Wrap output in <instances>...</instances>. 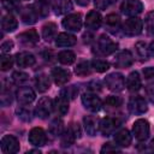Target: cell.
<instances>
[{"label": "cell", "instance_id": "cell-29", "mask_svg": "<svg viewBox=\"0 0 154 154\" xmlns=\"http://www.w3.org/2000/svg\"><path fill=\"white\" fill-rule=\"evenodd\" d=\"M55 35H57V25L54 23L49 22L42 26V37L45 38V41L51 42L53 38L57 37Z\"/></svg>", "mask_w": 154, "mask_h": 154}, {"label": "cell", "instance_id": "cell-7", "mask_svg": "<svg viewBox=\"0 0 154 154\" xmlns=\"http://www.w3.org/2000/svg\"><path fill=\"white\" fill-rule=\"evenodd\" d=\"M128 108H129L130 113H132L135 116H141L147 112L148 106H147L144 97H142L140 95H135V96L130 97V100L128 102Z\"/></svg>", "mask_w": 154, "mask_h": 154}, {"label": "cell", "instance_id": "cell-49", "mask_svg": "<svg viewBox=\"0 0 154 154\" xmlns=\"http://www.w3.org/2000/svg\"><path fill=\"white\" fill-rule=\"evenodd\" d=\"M143 76H144V78H153L154 77V67H152V66H149V67H146V69H143Z\"/></svg>", "mask_w": 154, "mask_h": 154}, {"label": "cell", "instance_id": "cell-40", "mask_svg": "<svg viewBox=\"0 0 154 154\" xmlns=\"http://www.w3.org/2000/svg\"><path fill=\"white\" fill-rule=\"evenodd\" d=\"M13 65V58L11 55H6L2 54V57L0 58V69L1 71H7L12 67Z\"/></svg>", "mask_w": 154, "mask_h": 154}, {"label": "cell", "instance_id": "cell-10", "mask_svg": "<svg viewBox=\"0 0 154 154\" xmlns=\"http://www.w3.org/2000/svg\"><path fill=\"white\" fill-rule=\"evenodd\" d=\"M53 109V102L48 96H43L38 100L36 107H35V116L41 118V119H46L48 118V116L51 114Z\"/></svg>", "mask_w": 154, "mask_h": 154}, {"label": "cell", "instance_id": "cell-22", "mask_svg": "<svg viewBox=\"0 0 154 154\" xmlns=\"http://www.w3.org/2000/svg\"><path fill=\"white\" fill-rule=\"evenodd\" d=\"M99 124L100 122L94 117V116H85L83 118V125H84V130L88 135L90 136H95L99 130Z\"/></svg>", "mask_w": 154, "mask_h": 154}, {"label": "cell", "instance_id": "cell-3", "mask_svg": "<svg viewBox=\"0 0 154 154\" xmlns=\"http://www.w3.org/2000/svg\"><path fill=\"white\" fill-rule=\"evenodd\" d=\"M105 84L111 91H122L125 88V78L119 72H112L105 77Z\"/></svg>", "mask_w": 154, "mask_h": 154}, {"label": "cell", "instance_id": "cell-54", "mask_svg": "<svg viewBox=\"0 0 154 154\" xmlns=\"http://www.w3.org/2000/svg\"><path fill=\"white\" fill-rule=\"evenodd\" d=\"M149 149L152 150V152H154V138L150 141V143H149Z\"/></svg>", "mask_w": 154, "mask_h": 154}, {"label": "cell", "instance_id": "cell-27", "mask_svg": "<svg viewBox=\"0 0 154 154\" xmlns=\"http://www.w3.org/2000/svg\"><path fill=\"white\" fill-rule=\"evenodd\" d=\"M1 26H2V30L4 31H7V32H11V31H14L18 26V23H17V19L11 14H5L1 19Z\"/></svg>", "mask_w": 154, "mask_h": 154}, {"label": "cell", "instance_id": "cell-14", "mask_svg": "<svg viewBox=\"0 0 154 154\" xmlns=\"http://www.w3.org/2000/svg\"><path fill=\"white\" fill-rule=\"evenodd\" d=\"M29 142L35 147H42L47 142V135L42 128H32L29 132Z\"/></svg>", "mask_w": 154, "mask_h": 154}, {"label": "cell", "instance_id": "cell-36", "mask_svg": "<svg viewBox=\"0 0 154 154\" xmlns=\"http://www.w3.org/2000/svg\"><path fill=\"white\" fill-rule=\"evenodd\" d=\"M90 64L96 72H106L109 69V63L103 59H94Z\"/></svg>", "mask_w": 154, "mask_h": 154}, {"label": "cell", "instance_id": "cell-43", "mask_svg": "<svg viewBox=\"0 0 154 154\" xmlns=\"http://www.w3.org/2000/svg\"><path fill=\"white\" fill-rule=\"evenodd\" d=\"M12 102V93L10 91V89H6L5 87L2 88L1 91V105L2 106H8Z\"/></svg>", "mask_w": 154, "mask_h": 154}, {"label": "cell", "instance_id": "cell-33", "mask_svg": "<svg viewBox=\"0 0 154 154\" xmlns=\"http://www.w3.org/2000/svg\"><path fill=\"white\" fill-rule=\"evenodd\" d=\"M91 72V64L88 61H81L75 67V73L77 76H89Z\"/></svg>", "mask_w": 154, "mask_h": 154}, {"label": "cell", "instance_id": "cell-41", "mask_svg": "<svg viewBox=\"0 0 154 154\" xmlns=\"http://www.w3.org/2000/svg\"><path fill=\"white\" fill-rule=\"evenodd\" d=\"M19 0H1L2 6L5 7V10H7L10 13L13 11H18L19 12Z\"/></svg>", "mask_w": 154, "mask_h": 154}, {"label": "cell", "instance_id": "cell-48", "mask_svg": "<svg viewBox=\"0 0 154 154\" xmlns=\"http://www.w3.org/2000/svg\"><path fill=\"white\" fill-rule=\"evenodd\" d=\"M146 93H147V96H148V99L150 100V102L154 103V82L147 85Z\"/></svg>", "mask_w": 154, "mask_h": 154}, {"label": "cell", "instance_id": "cell-47", "mask_svg": "<svg viewBox=\"0 0 154 154\" xmlns=\"http://www.w3.org/2000/svg\"><path fill=\"white\" fill-rule=\"evenodd\" d=\"M61 91L65 93L69 97H75V96L77 95V93H78V88H77L76 85H71V87H67V88L63 89Z\"/></svg>", "mask_w": 154, "mask_h": 154}, {"label": "cell", "instance_id": "cell-19", "mask_svg": "<svg viewBox=\"0 0 154 154\" xmlns=\"http://www.w3.org/2000/svg\"><path fill=\"white\" fill-rule=\"evenodd\" d=\"M101 24H102V17L97 11L93 10L87 14V18H85V28L87 29L97 30L101 26Z\"/></svg>", "mask_w": 154, "mask_h": 154}, {"label": "cell", "instance_id": "cell-37", "mask_svg": "<svg viewBox=\"0 0 154 154\" xmlns=\"http://www.w3.org/2000/svg\"><path fill=\"white\" fill-rule=\"evenodd\" d=\"M135 49H136L137 55H138L142 60H146V59L148 58V55H149V49H148L146 42H143V41H138V42L135 45Z\"/></svg>", "mask_w": 154, "mask_h": 154}, {"label": "cell", "instance_id": "cell-50", "mask_svg": "<svg viewBox=\"0 0 154 154\" xmlns=\"http://www.w3.org/2000/svg\"><path fill=\"white\" fill-rule=\"evenodd\" d=\"M42 55H43V58L46 59V60H52V58H53V53H52V51H48V49H46L43 53H42Z\"/></svg>", "mask_w": 154, "mask_h": 154}, {"label": "cell", "instance_id": "cell-2", "mask_svg": "<svg viewBox=\"0 0 154 154\" xmlns=\"http://www.w3.org/2000/svg\"><path fill=\"white\" fill-rule=\"evenodd\" d=\"M81 134H82L81 126L77 123L70 124V126L66 130H64L63 134L60 135V144H61V147L66 148V147L72 146L75 140L81 137Z\"/></svg>", "mask_w": 154, "mask_h": 154}, {"label": "cell", "instance_id": "cell-13", "mask_svg": "<svg viewBox=\"0 0 154 154\" xmlns=\"http://www.w3.org/2000/svg\"><path fill=\"white\" fill-rule=\"evenodd\" d=\"M134 63V57L130 51H120L113 59V65L118 69H126Z\"/></svg>", "mask_w": 154, "mask_h": 154}, {"label": "cell", "instance_id": "cell-25", "mask_svg": "<svg viewBox=\"0 0 154 154\" xmlns=\"http://www.w3.org/2000/svg\"><path fill=\"white\" fill-rule=\"evenodd\" d=\"M125 84H126V88H128L130 91H132V93L138 91V90L141 89V85H142L141 77H140L138 72H136V71L130 72L129 76H128V78H126Z\"/></svg>", "mask_w": 154, "mask_h": 154}, {"label": "cell", "instance_id": "cell-5", "mask_svg": "<svg viewBox=\"0 0 154 154\" xmlns=\"http://www.w3.org/2000/svg\"><path fill=\"white\" fill-rule=\"evenodd\" d=\"M143 30V23L137 17L128 18L123 24V32L128 36H137Z\"/></svg>", "mask_w": 154, "mask_h": 154}, {"label": "cell", "instance_id": "cell-45", "mask_svg": "<svg viewBox=\"0 0 154 154\" xmlns=\"http://www.w3.org/2000/svg\"><path fill=\"white\" fill-rule=\"evenodd\" d=\"M101 153H116V152H120V149L118 148V144H112V143H105L100 150Z\"/></svg>", "mask_w": 154, "mask_h": 154}, {"label": "cell", "instance_id": "cell-31", "mask_svg": "<svg viewBox=\"0 0 154 154\" xmlns=\"http://www.w3.org/2000/svg\"><path fill=\"white\" fill-rule=\"evenodd\" d=\"M105 24L108 28V30H111L112 32L116 34L118 31V28H119V24H120V18H119V16H117L114 13H111V14L106 16Z\"/></svg>", "mask_w": 154, "mask_h": 154}, {"label": "cell", "instance_id": "cell-28", "mask_svg": "<svg viewBox=\"0 0 154 154\" xmlns=\"http://www.w3.org/2000/svg\"><path fill=\"white\" fill-rule=\"evenodd\" d=\"M49 85H51V81L46 73H38L35 77V87L40 93H45L46 90H48Z\"/></svg>", "mask_w": 154, "mask_h": 154}, {"label": "cell", "instance_id": "cell-21", "mask_svg": "<svg viewBox=\"0 0 154 154\" xmlns=\"http://www.w3.org/2000/svg\"><path fill=\"white\" fill-rule=\"evenodd\" d=\"M16 63L19 67H29L32 66L36 61V58L34 57V54L29 53V52H20L16 54Z\"/></svg>", "mask_w": 154, "mask_h": 154}, {"label": "cell", "instance_id": "cell-20", "mask_svg": "<svg viewBox=\"0 0 154 154\" xmlns=\"http://www.w3.org/2000/svg\"><path fill=\"white\" fill-rule=\"evenodd\" d=\"M18 41L25 46H31L38 42V34L35 29H29L18 35Z\"/></svg>", "mask_w": 154, "mask_h": 154}, {"label": "cell", "instance_id": "cell-23", "mask_svg": "<svg viewBox=\"0 0 154 154\" xmlns=\"http://www.w3.org/2000/svg\"><path fill=\"white\" fill-rule=\"evenodd\" d=\"M114 142L119 146V147H123V148H126L131 144L132 142V136L130 135L129 130L126 129H122L119 131L116 132L114 135Z\"/></svg>", "mask_w": 154, "mask_h": 154}, {"label": "cell", "instance_id": "cell-18", "mask_svg": "<svg viewBox=\"0 0 154 154\" xmlns=\"http://www.w3.org/2000/svg\"><path fill=\"white\" fill-rule=\"evenodd\" d=\"M51 7L54 10L55 14H65L72 11L71 0H49Z\"/></svg>", "mask_w": 154, "mask_h": 154}, {"label": "cell", "instance_id": "cell-26", "mask_svg": "<svg viewBox=\"0 0 154 154\" xmlns=\"http://www.w3.org/2000/svg\"><path fill=\"white\" fill-rule=\"evenodd\" d=\"M76 37L69 32H60L55 37V45L58 47H71L76 45Z\"/></svg>", "mask_w": 154, "mask_h": 154}, {"label": "cell", "instance_id": "cell-12", "mask_svg": "<svg viewBox=\"0 0 154 154\" xmlns=\"http://www.w3.org/2000/svg\"><path fill=\"white\" fill-rule=\"evenodd\" d=\"M63 26L69 31H79L82 28V16L81 13L67 14L63 19Z\"/></svg>", "mask_w": 154, "mask_h": 154}, {"label": "cell", "instance_id": "cell-42", "mask_svg": "<svg viewBox=\"0 0 154 154\" xmlns=\"http://www.w3.org/2000/svg\"><path fill=\"white\" fill-rule=\"evenodd\" d=\"M16 113L18 116L19 119H22L23 122H30L31 120V112L30 109L25 108V107H19L16 109Z\"/></svg>", "mask_w": 154, "mask_h": 154}, {"label": "cell", "instance_id": "cell-8", "mask_svg": "<svg viewBox=\"0 0 154 154\" xmlns=\"http://www.w3.org/2000/svg\"><path fill=\"white\" fill-rule=\"evenodd\" d=\"M149 123L146 119H137L132 125V134L137 141H146L149 137Z\"/></svg>", "mask_w": 154, "mask_h": 154}, {"label": "cell", "instance_id": "cell-32", "mask_svg": "<svg viewBox=\"0 0 154 154\" xmlns=\"http://www.w3.org/2000/svg\"><path fill=\"white\" fill-rule=\"evenodd\" d=\"M58 60L64 64V65H71L75 63L76 60V55L72 51H61L59 54H58Z\"/></svg>", "mask_w": 154, "mask_h": 154}, {"label": "cell", "instance_id": "cell-9", "mask_svg": "<svg viewBox=\"0 0 154 154\" xmlns=\"http://www.w3.org/2000/svg\"><path fill=\"white\" fill-rule=\"evenodd\" d=\"M82 103L90 112H97L102 107V101L100 100V97L91 91L82 94Z\"/></svg>", "mask_w": 154, "mask_h": 154}, {"label": "cell", "instance_id": "cell-15", "mask_svg": "<svg viewBox=\"0 0 154 154\" xmlns=\"http://www.w3.org/2000/svg\"><path fill=\"white\" fill-rule=\"evenodd\" d=\"M16 96H17V100L20 105H29L36 97L35 91L29 87H20L16 91Z\"/></svg>", "mask_w": 154, "mask_h": 154}, {"label": "cell", "instance_id": "cell-53", "mask_svg": "<svg viewBox=\"0 0 154 154\" xmlns=\"http://www.w3.org/2000/svg\"><path fill=\"white\" fill-rule=\"evenodd\" d=\"M148 49H149V54H150V55H154V41L149 45V48H148Z\"/></svg>", "mask_w": 154, "mask_h": 154}, {"label": "cell", "instance_id": "cell-4", "mask_svg": "<svg viewBox=\"0 0 154 154\" xmlns=\"http://www.w3.org/2000/svg\"><path fill=\"white\" fill-rule=\"evenodd\" d=\"M122 124V120L117 117H105L100 120L99 130L103 136L112 135Z\"/></svg>", "mask_w": 154, "mask_h": 154}, {"label": "cell", "instance_id": "cell-55", "mask_svg": "<svg viewBox=\"0 0 154 154\" xmlns=\"http://www.w3.org/2000/svg\"><path fill=\"white\" fill-rule=\"evenodd\" d=\"M24 1H25V0H24Z\"/></svg>", "mask_w": 154, "mask_h": 154}, {"label": "cell", "instance_id": "cell-11", "mask_svg": "<svg viewBox=\"0 0 154 154\" xmlns=\"http://www.w3.org/2000/svg\"><path fill=\"white\" fill-rule=\"evenodd\" d=\"M1 152L5 154H13L19 150V142L13 135H5L0 142Z\"/></svg>", "mask_w": 154, "mask_h": 154}, {"label": "cell", "instance_id": "cell-44", "mask_svg": "<svg viewBox=\"0 0 154 154\" xmlns=\"http://www.w3.org/2000/svg\"><path fill=\"white\" fill-rule=\"evenodd\" d=\"M117 0H94L95 7L99 10H106L107 7H109L111 5H113Z\"/></svg>", "mask_w": 154, "mask_h": 154}, {"label": "cell", "instance_id": "cell-34", "mask_svg": "<svg viewBox=\"0 0 154 154\" xmlns=\"http://www.w3.org/2000/svg\"><path fill=\"white\" fill-rule=\"evenodd\" d=\"M48 131H49V134H51L53 137L60 136V135L63 134V131H64L63 122H61L60 119H54V120L51 123V125H49V128H48Z\"/></svg>", "mask_w": 154, "mask_h": 154}, {"label": "cell", "instance_id": "cell-46", "mask_svg": "<svg viewBox=\"0 0 154 154\" xmlns=\"http://www.w3.org/2000/svg\"><path fill=\"white\" fill-rule=\"evenodd\" d=\"M13 46H14V43H13V41H11V40H7V41L2 42V45H1V52H2V54L10 53L11 49L13 48Z\"/></svg>", "mask_w": 154, "mask_h": 154}, {"label": "cell", "instance_id": "cell-35", "mask_svg": "<svg viewBox=\"0 0 154 154\" xmlns=\"http://www.w3.org/2000/svg\"><path fill=\"white\" fill-rule=\"evenodd\" d=\"M123 103V100L122 97L119 96H116V95H111V96H107L105 102H103V106L106 108H118L120 107Z\"/></svg>", "mask_w": 154, "mask_h": 154}, {"label": "cell", "instance_id": "cell-17", "mask_svg": "<svg viewBox=\"0 0 154 154\" xmlns=\"http://www.w3.org/2000/svg\"><path fill=\"white\" fill-rule=\"evenodd\" d=\"M51 75L57 85H64L65 83L69 82V79L71 77L70 71L66 69H63V67H53Z\"/></svg>", "mask_w": 154, "mask_h": 154}, {"label": "cell", "instance_id": "cell-51", "mask_svg": "<svg viewBox=\"0 0 154 154\" xmlns=\"http://www.w3.org/2000/svg\"><path fill=\"white\" fill-rule=\"evenodd\" d=\"M76 2L79 5V6H87L89 4V0H76Z\"/></svg>", "mask_w": 154, "mask_h": 154}, {"label": "cell", "instance_id": "cell-39", "mask_svg": "<svg viewBox=\"0 0 154 154\" xmlns=\"http://www.w3.org/2000/svg\"><path fill=\"white\" fill-rule=\"evenodd\" d=\"M29 79V75L25 73V72H22V71H16L12 73V81L18 84V85H22L24 84L26 81Z\"/></svg>", "mask_w": 154, "mask_h": 154}, {"label": "cell", "instance_id": "cell-24", "mask_svg": "<svg viewBox=\"0 0 154 154\" xmlns=\"http://www.w3.org/2000/svg\"><path fill=\"white\" fill-rule=\"evenodd\" d=\"M20 18L25 24H34L36 23L38 14L35 11L34 6L31 5V6H25L23 10H20Z\"/></svg>", "mask_w": 154, "mask_h": 154}, {"label": "cell", "instance_id": "cell-1", "mask_svg": "<svg viewBox=\"0 0 154 154\" xmlns=\"http://www.w3.org/2000/svg\"><path fill=\"white\" fill-rule=\"evenodd\" d=\"M95 52L100 55H109L118 49V43L107 35H101L96 41Z\"/></svg>", "mask_w": 154, "mask_h": 154}, {"label": "cell", "instance_id": "cell-6", "mask_svg": "<svg viewBox=\"0 0 154 154\" xmlns=\"http://www.w3.org/2000/svg\"><path fill=\"white\" fill-rule=\"evenodd\" d=\"M120 11L125 16L136 17L143 11V4L140 0H123L120 5Z\"/></svg>", "mask_w": 154, "mask_h": 154}, {"label": "cell", "instance_id": "cell-16", "mask_svg": "<svg viewBox=\"0 0 154 154\" xmlns=\"http://www.w3.org/2000/svg\"><path fill=\"white\" fill-rule=\"evenodd\" d=\"M69 96L65 94V93H60L59 96H57V99L54 100V103H53V108L57 114L59 116H65L69 111Z\"/></svg>", "mask_w": 154, "mask_h": 154}, {"label": "cell", "instance_id": "cell-38", "mask_svg": "<svg viewBox=\"0 0 154 154\" xmlns=\"http://www.w3.org/2000/svg\"><path fill=\"white\" fill-rule=\"evenodd\" d=\"M144 29L148 35L154 36V11L147 13L144 18Z\"/></svg>", "mask_w": 154, "mask_h": 154}, {"label": "cell", "instance_id": "cell-52", "mask_svg": "<svg viewBox=\"0 0 154 154\" xmlns=\"http://www.w3.org/2000/svg\"><path fill=\"white\" fill-rule=\"evenodd\" d=\"M90 37H91V35H89V34H84V35H83L84 42H85V43H89V42L91 41V38H90Z\"/></svg>", "mask_w": 154, "mask_h": 154}, {"label": "cell", "instance_id": "cell-30", "mask_svg": "<svg viewBox=\"0 0 154 154\" xmlns=\"http://www.w3.org/2000/svg\"><path fill=\"white\" fill-rule=\"evenodd\" d=\"M32 6H34L35 11L37 12L38 17L45 18V17H47L49 14V2L48 1H46V0H36Z\"/></svg>", "mask_w": 154, "mask_h": 154}]
</instances>
